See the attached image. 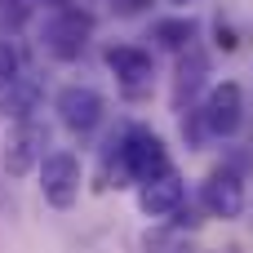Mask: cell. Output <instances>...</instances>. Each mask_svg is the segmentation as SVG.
Listing matches in <instances>:
<instances>
[{
	"label": "cell",
	"instance_id": "cell-8",
	"mask_svg": "<svg viewBox=\"0 0 253 253\" xmlns=\"http://www.w3.org/2000/svg\"><path fill=\"white\" fill-rule=\"evenodd\" d=\"M107 67L116 71V80L125 84V93H142L147 84H151V76H156V62H151V53L147 49H133V44H111L107 53Z\"/></svg>",
	"mask_w": 253,
	"mask_h": 253
},
{
	"label": "cell",
	"instance_id": "cell-4",
	"mask_svg": "<svg viewBox=\"0 0 253 253\" xmlns=\"http://www.w3.org/2000/svg\"><path fill=\"white\" fill-rule=\"evenodd\" d=\"M40 191L53 209H71L80 196V160L71 151H49L40 160Z\"/></svg>",
	"mask_w": 253,
	"mask_h": 253
},
{
	"label": "cell",
	"instance_id": "cell-9",
	"mask_svg": "<svg viewBox=\"0 0 253 253\" xmlns=\"http://www.w3.org/2000/svg\"><path fill=\"white\" fill-rule=\"evenodd\" d=\"M182 178L173 173V169H160L156 178H147L142 182V191H138V209L147 213V218H169V213H178L182 209Z\"/></svg>",
	"mask_w": 253,
	"mask_h": 253
},
{
	"label": "cell",
	"instance_id": "cell-13",
	"mask_svg": "<svg viewBox=\"0 0 253 253\" xmlns=\"http://www.w3.org/2000/svg\"><path fill=\"white\" fill-rule=\"evenodd\" d=\"M31 4H36V0H0V27L18 31V27L31 18Z\"/></svg>",
	"mask_w": 253,
	"mask_h": 253
},
{
	"label": "cell",
	"instance_id": "cell-2",
	"mask_svg": "<svg viewBox=\"0 0 253 253\" xmlns=\"http://www.w3.org/2000/svg\"><path fill=\"white\" fill-rule=\"evenodd\" d=\"M89 36H93V18L80 13V9H71V4L53 9V18L44 22V49H49V58H58V62H76V58L84 53Z\"/></svg>",
	"mask_w": 253,
	"mask_h": 253
},
{
	"label": "cell",
	"instance_id": "cell-12",
	"mask_svg": "<svg viewBox=\"0 0 253 253\" xmlns=\"http://www.w3.org/2000/svg\"><path fill=\"white\" fill-rule=\"evenodd\" d=\"M151 40H156L160 49L182 53L187 44H196V18H160V22L151 27Z\"/></svg>",
	"mask_w": 253,
	"mask_h": 253
},
{
	"label": "cell",
	"instance_id": "cell-15",
	"mask_svg": "<svg viewBox=\"0 0 253 253\" xmlns=\"http://www.w3.org/2000/svg\"><path fill=\"white\" fill-rule=\"evenodd\" d=\"M156 0H111V9L116 13H125V18H133V13H142V9H151Z\"/></svg>",
	"mask_w": 253,
	"mask_h": 253
},
{
	"label": "cell",
	"instance_id": "cell-16",
	"mask_svg": "<svg viewBox=\"0 0 253 253\" xmlns=\"http://www.w3.org/2000/svg\"><path fill=\"white\" fill-rule=\"evenodd\" d=\"M36 4H49V9H62L67 0H36Z\"/></svg>",
	"mask_w": 253,
	"mask_h": 253
},
{
	"label": "cell",
	"instance_id": "cell-5",
	"mask_svg": "<svg viewBox=\"0 0 253 253\" xmlns=\"http://www.w3.org/2000/svg\"><path fill=\"white\" fill-rule=\"evenodd\" d=\"M200 125L213 133V138H231V133H240V125H245V93H240V84H218V89H209V98H205V107H200Z\"/></svg>",
	"mask_w": 253,
	"mask_h": 253
},
{
	"label": "cell",
	"instance_id": "cell-3",
	"mask_svg": "<svg viewBox=\"0 0 253 253\" xmlns=\"http://www.w3.org/2000/svg\"><path fill=\"white\" fill-rule=\"evenodd\" d=\"M53 111H58V120L71 129V133H93L98 125H102V111H107V102H102V93L98 89H89V84H67L58 98H53Z\"/></svg>",
	"mask_w": 253,
	"mask_h": 253
},
{
	"label": "cell",
	"instance_id": "cell-17",
	"mask_svg": "<svg viewBox=\"0 0 253 253\" xmlns=\"http://www.w3.org/2000/svg\"><path fill=\"white\" fill-rule=\"evenodd\" d=\"M173 4H191V0H173Z\"/></svg>",
	"mask_w": 253,
	"mask_h": 253
},
{
	"label": "cell",
	"instance_id": "cell-1",
	"mask_svg": "<svg viewBox=\"0 0 253 253\" xmlns=\"http://www.w3.org/2000/svg\"><path fill=\"white\" fill-rule=\"evenodd\" d=\"M111 147H116L120 178L147 182V178H156L160 169H169V151H165L160 133H151L147 125H133V129H125V138H120V142L111 138Z\"/></svg>",
	"mask_w": 253,
	"mask_h": 253
},
{
	"label": "cell",
	"instance_id": "cell-6",
	"mask_svg": "<svg viewBox=\"0 0 253 253\" xmlns=\"http://www.w3.org/2000/svg\"><path fill=\"white\" fill-rule=\"evenodd\" d=\"M44 147H49V129L40 125V120H18V129L9 133V142H4V169H9V178H22V173H31L40 160H44Z\"/></svg>",
	"mask_w": 253,
	"mask_h": 253
},
{
	"label": "cell",
	"instance_id": "cell-10",
	"mask_svg": "<svg viewBox=\"0 0 253 253\" xmlns=\"http://www.w3.org/2000/svg\"><path fill=\"white\" fill-rule=\"evenodd\" d=\"M182 53H187V58L178 62V76H173V102H178V107L191 102V93H196V89L205 84V76H209V58H205L196 44H187Z\"/></svg>",
	"mask_w": 253,
	"mask_h": 253
},
{
	"label": "cell",
	"instance_id": "cell-7",
	"mask_svg": "<svg viewBox=\"0 0 253 253\" xmlns=\"http://www.w3.org/2000/svg\"><path fill=\"white\" fill-rule=\"evenodd\" d=\"M200 200H205V209L213 213V218H240L245 213V178L236 173V169H213L209 178H205V191H200Z\"/></svg>",
	"mask_w": 253,
	"mask_h": 253
},
{
	"label": "cell",
	"instance_id": "cell-11",
	"mask_svg": "<svg viewBox=\"0 0 253 253\" xmlns=\"http://www.w3.org/2000/svg\"><path fill=\"white\" fill-rule=\"evenodd\" d=\"M36 107H40V84L31 76H18L13 84H4V98H0V116L4 120H27Z\"/></svg>",
	"mask_w": 253,
	"mask_h": 253
},
{
	"label": "cell",
	"instance_id": "cell-14",
	"mask_svg": "<svg viewBox=\"0 0 253 253\" xmlns=\"http://www.w3.org/2000/svg\"><path fill=\"white\" fill-rule=\"evenodd\" d=\"M18 76H22V53H18L9 40H0V89L13 84Z\"/></svg>",
	"mask_w": 253,
	"mask_h": 253
}]
</instances>
